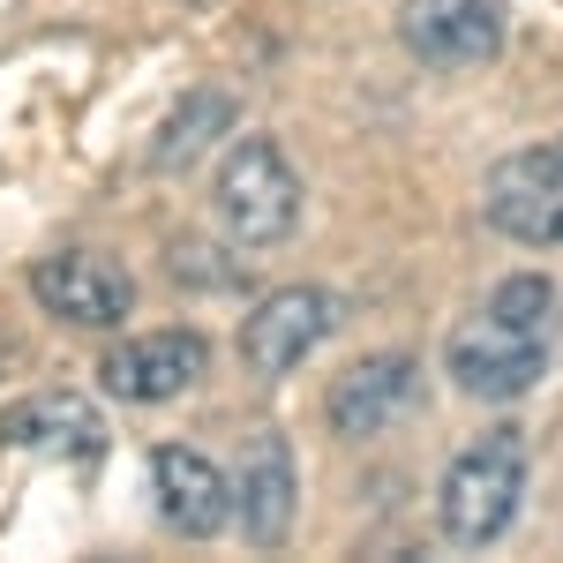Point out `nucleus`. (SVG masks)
<instances>
[{
	"label": "nucleus",
	"mask_w": 563,
	"mask_h": 563,
	"mask_svg": "<svg viewBox=\"0 0 563 563\" xmlns=\"http://www.w3.org/2000/svg\"><path fill=\"white\" fill-rule=\"evenodd\" d=\"M151 488H158V511H166V526H174V533H188V541H211L218 526L233 519V481L218 474L203 451H180V443H166V451L151 459Z\"/></svg>",
	"instance_id": "10"
},
{
	"label": "nucleus",
	"mask_w": 563,
	"mask_h": 563,
	"mask_svg": "<svg viewBox=\"0 0 563 563\" xmlns=\"http://www.w3.org/2000/svg\"><path fill=\"white\" fill-rule=\"evenodd\" d=\"M31 294H38L45 316H60L76 331H113L135 308V278L121 263L90 256V249H60V256L31 263Z\"/></svg>",
	"instance_id": "7"
},
{
	"label": "nucleus",
	"mask_w": 563,
	"mask_h": 563,
	"mask_svg": "<svg viewBox=\"0 0 563 563\" xmlns=\"http://www.w3.org/2000/svg\"><path fill=\"white\" fill-rule=\"evenodd\" d=\"M413 390H421V368H413V353H368V361H353L346 376L331 384L323 398V413H331V429L339 435H384L406 406H413Z\"/></svg>",
	"instance_id": "9"
},
{
	"label": "nucleus",
	"mask_w": 563,
	"mask_h": 563,
	"mask_svg": "<svg viewBox=\"0 0 563 563\" xmlns=\"http://www.w3.org/2000/svg\"><path fill=\"white\" fill-rule=\"evenodd\" d=\"M443 368H451V384L466 390V398H526V390L549 376V339H526V331L496 323V316L481 308L474 323L451 331Z\"/></svg>",
	"instance_id": "4"
},
{
	"label": "nucleus",
	"mask_w": 563,
	"mask_h": 563,
	"mask_svg": "<svg viewBox=\"0 0 563 563\" xmlns=\"http://www.w3.org/2000/svg\"><path fill=\"white\" fill-rule=\"evenodd\" d=\"M519 496H526V435L519 429H488L481 443H466L443 474V533L459 549H488L504 526L519 519Z\"/></svg>",
	"instance_id": "1"
},
{
	"label": "nucleus",
	"mask_w": 563,
	"mask_h": 563,
	"mask_svg": "<svg viewBox=\"0 0 563 563\" xmlns=\"http://www.w3.org/2000/svg\"><path fill=\"white\" fill-rule=\"evenodd\" d=\"M0 443L15 451H76V459H98L106 451V421L90 413L76 390H38V398H15L0 413Z\"/></svg>",
	"instance_id": "12"
},
{
	"label": "nucleus",
	"mask_w": 563,
	"mask_h": 563,
	"mask_svg": "<svg viewBox=\"0 0 563 563\" xmlns=\"http://www.w3.org/2000/svg\"><path fill=\"white\" fill-rule=\"evenodd\" d=\"M556 278H541V271H519V278H504L496 294H488V316L496 323H511L526 339H556Z\"/></svg>",
	"instance_id": "14"
},
{
	"label": "nucleus",
	"mask_w": 563,
	"mask_h": 563,
	"mask_svg": "<svg viewBox=\"0 0 563 563\" xmlns=\"http://www.w3.org/2000/svg\"><path fill=\"white\" fill-rule=\"evenodd\" d=\"M398 38L421 68H488L504 53V0H406Z\"/></svg>",
	"instance_id": "5"
},
{
	"label": "nucleus",
	"mask_w": 563,
	"mask_h": 563,
	"mask_svg": "<svg viewBox=\"0 0 563 563\" xmlns=\"http://www.w3.org/2000/svg\"><path fill=\"white\" fill-rule=\"evenodd\" d=\"M294 218H301V180L286 166V151L271 135H241L218 166V225L241 249H271L294 233Z\"/></svg>",
	"instance_id": "2"
},
{
	"label": "nucleus",
	"mask_w": 563,
	"mask_h": 563,
	"mask_svg": "<svg viewBox=\"0 0 563 563\" xmlns=\"http://www.w3.org/2000/svg\"><path fill=\"white\" fill-rule=\"evenodd\" d=\"M233 496H241V533H249L256 549H278L286 526H294V504H301V481H294L286 435H256V443H249Z\"/></svg>",
	"instance_id": "11"
},
{
	"label": "nucleus",
	"mask_w": 563,
	"mask_h": 563,
	"mask_svg": "<svg viewBox=\"0 0 563 563\" xmlns=\"http://www.w3.org/2000/svg\"><path fill=\"white\" fill-rule=\"evenodd\" d=\"M481 211L519 249H563V143L504 158L488 174V188H481Z\"/></svg>",
	"instance_id": "3"
},
{
	"label": "nucleus",
	"mask_w": 563,
	"mask_h": 563,
	"mask_svg": "<svg viewBox=\"0 0 563 563\" xmlns=\"http://www.w3.org/2000/svg\"><path fill=\"white\" fill-rule=\"evenodd\" d=\"M203 368H211L203 331H143V339H121L98 361V384L121 406H166V398L203 384Z\"/></svg>",
	"instance_id": "6"
},
{
	"label": "nucleus",
	"mask_w": 563,
	"mask_h": 563,
	"mask_svg": "<svg viewBox=\"0 0 563 563\" xmlns=\"http://www.w3.org/2000/svg\"><path fill=\"white\" fill-rule=\"evenodd\" d=\"M233 121H241V106H233L225 90H188L174 113H166L158 143H151V166H158V174H180V166H196V158L211 151L218 135H233Z\"/></svg>",
	"instance_id": "13"
},
{
	"label": "nucleus",
	"mask_w": 563,
	"mask_h": 563,
	"mask_svg": "<svg viewBox=\"0 0 563 563\" xmlns=\"http://www.w3.org/2000/svg\"><path fill=\"white\" fill-rule=\"evenodd\" d=\"M331 323H339V301H331V294H316V286H278V294H263L256 316L241 323V361H249L256 376H294L308 353L331 339Z\"/></svg>",
	"instance_id": "8"
}]
</instances>
